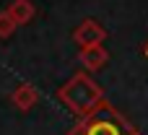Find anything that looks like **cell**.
<instances>
[{"label": "cell", "instance_id": "cell-1", "mask_svg": "<svg viewBox=\"0 0 148 135\" xmlns=\"http://www.w3.org/2000/svg\"><path fill=\"white\" fill-rule=\"evenodd\" d=\"M55 96H57V101H60L65 109H70L78 120H86V117L96 114L99 107L107 101L104 88H101L86 70L73 73V75L57 88Z\"/></svg>", "mask_w": 148, "mask_h": 135}, {"label": "cell", "instance_id": "cell-2", "mask_svg": "<svg viewBox=\"0 0 148 135\" xmlns=\"http://www.w3.org/2000/svg\"><path fill=\"white\" fill-rule=\"evenodd\" d=\"M65 135H140V130L109 101H104L96 114L78 120Z\"/></svg>", "mask_w": 148, "mask_h": 135}, {"label": "cell", "instance_id": "cell-3", "mask_svg": "<svg viewBox=\"0 0 148 135\" xmlns=\"http://www.w3.org/2000/svg\"><path fill=\"white\" fill-rule=\"evenodd\" d=\"M109 34H107V29L96 21V18H83L75 29H73V34H70V39L78 44V49H86V47H99V44H104V39H107Z\"/></svg>", "mask_w": 148, "mask_h": 135}, {"label": "cell", "instance_id": "cell-4", "mask_svg": "<svg viewBox=\"0 0 148 135\" xmlns=\"http://www.w3.org/2000/svg\"><path fill=\"white\" fill-rule=\"evenodd\" d=\"M78 62H81L83 70L91 75V73H99V70L107 68L109 52H107L104 44H99V47H86V49H78Z\"/></svg>", "mask_w": 148, "mask_h": 135}, {"label": "cell", "instance_id": "cell-5", "mask_svg": "<svg viewBox=\"0 0 148 135\" xmlns=\"http://www.w3.org/2000/svg\"><path fill=\"white\" fill-rule=\"evenodd\" d=\"M8 101L18 109V112H31L36 104H39V91H36V86L34 83H18L13 91H10V96H8Z\"/></svg>", "mask_w": 148, "mask_h": 135}, {"label": "cell", "instance_id": "cell-6", "mask_svg": "<svg viewBox=\"0 0 148 135\" xmlns=\"http://www.w3.org/2000/svg\"><path fill=\"white\" fill-rule=\"evenodd\" d=\"M5 10L16 21V26H26V23H31L36 18V5L31 0H10Z\"/></svg>", "mask_w": 148, "mask_h": 135}, {"label": "cell", "instance_id": "cell-7", "mask_svg": "<svg viewBox=\"0 0 148 135\" xmlns=\"http://www.w3.org/2000/svg\"><path fill=\"white\" fill-rule=\"evenodd\" d=\"M18 26H16V21L8 16V10H0V39H8V36H13V31H16Z\"/></svg>", "mask_w": 148, "mask_h": 135}, {"label": "cell", "instance_id": "cell-8", "mask_svg": "<svg viewBox=\"0 0 148 135\" xmlns=\"http://www.w3.org/2000/svg\"><path fill=\"white\" fill-rule=\"evenodd\" d=\"M143 52H146V57H148V42H146V47H143Z\"/></svg>", "mask_w": 148, "mask_h": 135}]
</instances>
